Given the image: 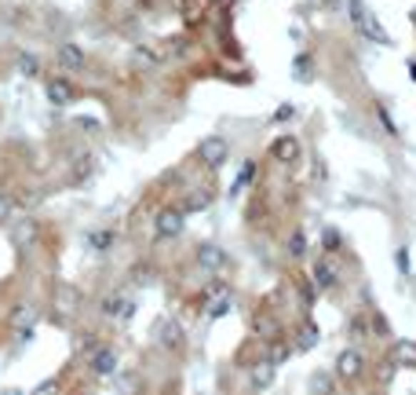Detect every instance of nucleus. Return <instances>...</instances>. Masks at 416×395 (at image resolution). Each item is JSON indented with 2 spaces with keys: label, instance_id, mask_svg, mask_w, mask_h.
I'll return each mask as SVG.
<instances>
[{
  "label": "nucleus",
  "instance_id": "obj_1",
  "mask_svg": "<svg viewBox=\"0 0 416 395\" xmlns=\"http://www.w3.org/2000/svg\"><path fill=\"white\" fill-rule=\"evenodd\" d=\"M347 4H350V19H355V26L362 29V34L372 41V44H391V37H387V29H383L380 26V19L362 4V0H347Z\"/></svg>",
  "mask_w": 416,
  "mask_h": 395
},
{
  "label": "nucleus",
  "instance_id": "obj_2",
  "mask_svg": "<svg viewBox=\"0 0 416 395\" xmlns=\"http://www.w3.org/2000/svg\"><path fill=\"white\" fill-rule=\"evenodd\" d=\"M198 161H201L205 169L219 172L223 165L230 161V143L223 139V136H205V139L198 143Z\"/></svg>",
  "mask_w": 416,
  "mask_h": 395
},
{
  "label": "nucleus",
  "instance_id": "obj_3",
  "mask_svg": "<svg viewBox=\"0 0 416 395\" xmlns=\"http://www.w3.org/2000/svg\"><path fill=\"white\" fill-rule=\"evenodd\" d=\"M183 227H186V212H183V209H176V205H165V209L153 216V231H157V238H161V241L179 238V234H183Z\"/></svg>",
  "mask_w": 416,
  "mask_h": 395
},
{
  "label": "nucleus",
  "instance_id": "obj_4",
  "mask_svg": "<svg viewBox=\"0 0 416 395\" xmlns=\"http://www.w3.org/2000/svg\"><path fill=\"white\" fill-rule=\"evenodd\" d=\"M150 337H153V344H157V348H165V351H179V348H183V341H186V333H183V326H179L176 319H157Z\"/></svg>",
  "mask_w": 416,
  "mask_h": 395
},
{
  "label": "nucleus",
  "instance_id": "obj_5",
  "mask_svg": "<svg viewBox=\"0 0 416 395\" xmlns=\"http://www.w3.org/2000/svg\"><path fill=\"white\" fill-rule=\"evenodd\" d=\"M194 260L201 271H208V275H219L223 267H227V249L219 246V241H201V246L194 249Z\"/></svg>",
  "mask_w": 416,
  "mask_h": 395
},
{
  "label": "nucleus",
  "instance_id": "obj_6",
  "mask_svg": "<svg viewBox=\"0 0 416 395\" xmlns=\"http://www.w3.org/2000/svg\"><path fill=\"white\" fill-rule=\"evenodd\" d=\"M365 374V355L358 348H343L336 355V377L340 381H358Z\"/></svg>",
  "mask_w": 416,
  "mask_h": 395
},
{
  "label": "nucleus",
  "instance_id": "obj_7",
  "mask_svg": "<svg viewBox=\"0 0 416 395\" xmlns=\"http://www.w3.org/2000/svg\"><path fill=\"white\" fill-rule=\"evenodd\" d=\"M44 96H48L51 106H70L77 99V88H73L70 77H48L44 81Z\"/></svg>",
  "mask_w": 416,
  "mask_h": 395
},
{
  "label": "nucleus",
  "instance_id": "obj_8",
  "mask_svg": "<svg viewBox=\"0 0 416 395\" xmlns=\"http://www.w3.org/2000/svg\"><path fill=\"white\" fill-rule=\"evenodd\" d=\"M99 176V158L95 154H77L73 158V169H70V179H73V187H91V179Z\"/></svg>",
  "mask_w": 416,
  "mask_h": 395
},
{
  "label": "nucleus",
  "instance_id": "obj_9",
  "mask_svg": "<svg viewBox=\"0 0 416 395\" xmlns=\"http://www.w3.org/2000/svg\"><path fill=\"white\" fill-rule=\"evenodd\" d=\"M37 238H41V224L34 216H19L15 220V227H11V246L15 249H29Z\"/></svg>",
  "mask_w": 416,
  "mask_h": 395
},
{
  "label": "nucleus",
  "instance_id": "obj_10",
  "mask_svg": "<svg viewBox=\"0 0 416 395\" xmlns=\"http://www.w3.org/2000/svg\"><path fill=\"white\" fill-rule=\"evenodd\" d=\"M270 154H274V161H281V165H296L300 154H303V143H300L296 136H278V139L270 143Z\"/></svg>",
  "mask_w": 416,
  "mask_h": 395
},
{
  "label": "nucleus",
  "instance_id": "obj_11",
  "mask_svg": "<svg viewBox=\"0 0 416 395\" xmlns=\"http://www.w3.org/2000/svg\"><path fill=\"white\" fill-rule=\"evenodd\" d=\"M55 311H59L62 319L77 315V311H81V289H77V286H70V282L55 286Z\"/></svg>",
  "mask_w": 416,
  "mask_h": 395
},
{
  "label": "nucleus",
  "instance_id": "obj_12",
  "mask_svg": "<svg viewBox=\"0 0 416 395\" xmlns=\"http://www.w3.org/2000/svg\"><path fill=\"white\" fill-rule=\"evenodd\" d=\"M59 66L62 70H70V74H81L84 66H88V55H84V48H77V44H59Z\"/></svg>",
  "mask_w": 416,
  "mask_h": 395
},
{
  "label": "nucleus",
  "instance_id": "obj_13",
  "mask_svg": "<svg viewBox=\"0 0 416 395\" xmlns=\"http://www.w3.org/2000/svg\"><path fill=\"white\" fill-rule=\"evenodd\" d=\"M128 63H132L139 74H150V70L161 66V55H157L153 48H146V44H136L132 51H128Z\"/></svg>",
  "mask_w": 416,
  "mask_h": 395
},
{
  "label": "nucleus",
  "instance_id": "obj_14",
  "mask_svg": "<svg viewBox=\"0 0 416 395\" xmlns=\"http://www.w3.org/2000/svg\"><path fill=\"white\" fill-rule=\"evenodd\" d=\"M91 374L113 377V374H117V351H113V348H95V351H91Z\"/></svg>",
  "mask_w": 416,
  "mask_h": 395
},
{
  "label": "nucleus",
  "instance_id": "obj_15",
  "mask_svg": "<svg viewBox=\"0 0 416 395\" xmlns=\"http://www.w3.org/2000/svg\"><path fill=\"white\" fill-rule=\"evenodd\" d=\"M248 381L255 391H267L274 384V362L270 359H260V362H252V370H248Z\"/></svg>",
  "mask_w": 416,
  "mask_h": 395
},
{
  "label": "nucleus",
  "instance_id": "obj_16",
  "mask_svg": "<svg viewBox=\"0 0 416 395\" xmlns=\"http://www.w3.org/2000/svg\"><path fill=\"white\" fill-rule=\"evenodd\" d=\"M34 319H37V308L29 300H22V304L11 308V326L15 329H34Z\"/></svg>",
  "mask_w": 416,
  "mask_h": 395
},
{
  "label": "nucleus",
  "instance_id": "obj_17",
  "mask_svg": "<svg viewBox=\"0 0 416 395\" xmlns=\"http://www.w3.org/2000/svg\"><path fill=\"white\" fill-rule=\"evenodd\" d=\"M391 359H395V366H416V341H395L391 348Z\"/></svg>",
  "mask_w": 416,
  "mask_h": 395
},
{
  "label": "nucleus",
  "instance_id": "obj_18",
  "mask_svg": "<svg viewBox=\"0 0 416 395\" xmlns=\"http://www.w3.org/2000/svg\"><path fill=\"white\" fill-rule=\"evenodd\" d=\"M212 205V191L208 187H194L186 194V205H183V212H205Z\"/></svg>",
  "mask_w": 416,
  "mask_h": 395
},
{
  "label": "nucleus",
  "instance_id": "obj_19",
  "mask_svg": "<svg viewBox=\"0 0 416 395\" xmlns=\"http://www.w3.org/2000/svg\"><path fill=\"white\" fill-rule=\"evenodd\" d=\"M15 70H19L22 77H41V59H37L34 51H19V55H15Z\"/></svg>",
  "mask_w": 416,
  "mask_h": 395
},
{
  "label": "nucleus",
  "instance_id": "obj_20",
  "mask_svg": "<svg viewBox=\"0 0 416 395\" xmlns=\"http://www.w3.org/2000/svg\"><path fill=\"white\" fill-rule=\"evenodd\" d=\"M113 241H117V231H110V227L88 234V246H91L95 253H110V249H113Z\"/></svg>",
  "mask_w": 416,
  "mask_h": 395
},
{
  "label": "nucleus",
  "instance_id": "obj_21",
  "mask_svg": "<svg viewBox=\"0 0 416 395\" xmlns=\"http://www.w3.org/2000/svg\"><path fill=\"white\" fill-rule=\"evenodd\" d=\"M293 81H296V84H310V81H314V59H310V55H296V63H293Z\"/></svg>",
  "mask_w": 416,
  "mask_h": 395
},
{
  "label": "nucleus",
  "instance_id": "obj_22",
  "mask_svg": "<svg viewBox=\"0 0 416 395\" xmlns=\"http://www.w3.org/2000/svg\"><path fill=\"white\" fill-rule=\"evenodd\" d=\"M179 15H183L190 26H198L201 15H205V0H179Z\"/></svg>",
  "mask_w": 416,
  "mask_h": 395
},
{
  "label": "nucleus",
  "instance_id": "obj_23",
  "mask_svg": "<svg viewBox=\"0 0 416 395\" xmlns=\"http://www.w3.org/2000/svg\"><path fill=\"white\" fill-rule=\"evenodd\" d=\"M318 341H322V333H318V326H314V322H307V326L300 329V337H296V348H300V351H314V348H318Z\"/></svg>",
  "mask_w": 416,
  "mask_h": 395
},
{
  "label": "nucleus",
  "instance_id": "obj_24",
  "mask_svg": "<svg viewBox=\"0 0 416 395\" xmlns=\"http://www.w3.org/2000/svg\"><path fill=\"white\" fill-rule=\"evenodd\" d=\"M314 282L322 286V289H336V275H333L329 260H318V264H314Z\"/></svg>",
  "mask_w": 416,
  "mask_h": 395
},
{
  "label": "nucleus",
  "instance_id": "obj_25",
  "mask_svg": "<svg viewBox=\"0 0 416 395\" xmlns=\"http://www.w3.org/2000/svg\"><path fill=\"white\" fill-rule=\"evenodd\" d=\"M369 326H372L376 337H391V322L383 319V311H372V315H369Z\"/></svg>",
  "mask_w": 416,
  "mask_h": 395
},
{
  "label": "nucleus",
  "instance_id": "obj_26",
  "mask_svg": "<svg viewBox=\"0 0 416 395\" xmlns=\"http://www.w3.org/2000/svg\"><path fill=\"white\" fill-rule=\"evenodd\" d=\"M252 179H255V161H245V165H241V172H238V184H234V194H238V191H245V187L252 184Z\"/></svg>",
  "mask_w": 416,
  "mask_h": 395
},
{
  "label": "nucleus",
  "instance_id": "obj_27",
  "mask_svg": "<svg viewBox=\"0 0 416 395\" xmlns=\"http://www.w3.org/2000/svg\"><path fill=\"white\" fill-rule=\"evenodd\" d=\"M376 117H380L383 132H387V136H398V125H395V117L387 114V106H383V103H376Z\"/></svg>",
  "mask_w": 416,
  "mask_h": 395
},
{
  "label": "nucleus",
  "instance_id": "obj_28",
  "mask_svg": "<svg viewBox=\"0 0 416 395\" xmlns=\"http://www.w3.org/2000/svg\"><path fill=\"white\" fill-rule=\"evenodd\" d=\"M340 246H343V234L333 231V227H325V234H322V249H325V253H336Z\"/></svg>",
  "mask_w": 416,
  "mask_h": 395
},
{
  "label": "nucleus",
  "instance_id": "obj_29",
  "mask_svg": "<svg viewBox=\"0 0 416 395\" xmlns=\"http://www.w3.org/2000/svg\"><path fill=\"white\" fill-rule=\"evenodd\" d=\"M329 381H333V374L318 370V374L310 377V391H314V395H325V391H329Z\"/></svg>",
  "mask_w": 416,
  "mask_h": 395
},
{
  "label": "nucleus",
  "instance_id": "obj_30",
  "mask_svg": "<svg viewBox=\"0 0 416 395\" xmlns=\"http://www.w3.org/2000/svg\"><path fill=\"white\" fill-rule=\"evenodd\" d=\"M395 370H398V366H395V359L387 355V359H383L380 366H376V381H380V384H387V381L395 377Z\"/></svg>",
  "mask_w": 416,
  "mask_h": 395
},
{
  "label": "nucleus",
  "instance_id": "obj_31",
  "mask_svg": "<svg viewBox=\"0 0 416 395\" xmlns=\"http://www.w3.org/2000/svg\"><path fill=\"white\" fill-rule=\"evenodd\" d=\"M26 395H59V381H55V377H48V381H41L37 388H29Z\"/></svg>",
  "mask_w": 416,
  "mask_h": 395
},
{
  "label": "nucleus",
  "instance_id": "obj_32",
  "mask_svg": "<svg viewBox=\"0 0 416 395\" xmlns=\"http://www.w3.org/2000/svg\"><path fill=\"white\" fill-rule=\"evenodd\" d=\"M289 355H293V348H289V344H274V348L267 351V359L274 362V366H281V362L289 359Z\"/></svg>",
  "mask_w": 416,
  "mask_h": 395
},
{
  "label": "nucleus",
  "instance_id": "obj_33",
  "mask_svg": "<svg viewBox=\"0 0 416 395\" xmlns=\"http://www.w3.org/2000/svg\"><path fill=\"white\" fill-rule=\"evenodd\" d=\"M121 308H124V296H121V293H113V296L103 300V311H106V315H121Z\"/></svg>",
  "mask_w": 416,
  "mask_h": 395
},
{
  "label": "nucleus",
  "instance_id": "obj_34",
  "mask_svg": "<svg viewBox=\"0 0 416 395\" xmlns=\"http://www.w3.org/2000/svg\"><path fill=\"white\" fill-rule=\"evenodd\" d=\"M289 253H293V256H296V260H300V256H303V253H307V238H303V234H300V231H296V234H293V238H289Z\"/></svg>",
  "mask_w": 416,
  "mask_h": 395
},
{
  "label": "nucleus",
  "instance_id": "obj_35",
  "mask_svg": "<svg viewBox=\"0 0 416 395\" xmlns=\"http://www.w3.org/2000/svg\"><path fill=\"white\" fill-rule=\"evenodd\" d=\"M132 279H136V286H150V282H153V267H150V264H139Z\"/></svg>",
  "mask_w": 416,
  "mask_h": 395
},
{
  "label": "nucleus",
  "instance_id": "obj_36",
  "mask_svg": "<svg viewBox=\"0 0 416 395\" xmlns=\"http://www.w3.org/2000/svg\"><path fill=\"white\" fill-rule=\"evenodd\" d=\"M255 326H260V333H263V337H274V329H278V326H274L267 315H260V319H255Z\"/></svg>",
  "mask_w": 416,
  "mask_h": 395
},
{
  "label": "nucleus",
  "instance_id": "obj_37",
  "mask_svg": "<svg viewBox=\"0 0 416 395\" xmlns=\"http://www.w3.org/2000/svg\"><path fill=\"white\" fill-rule=\"evenodd\" d=\"M395 260H398V271H402V275H409V249H405V246L395 253Z\"/></svg>",
  "mask_w": 416,
  "mask_h": 395
},
{
  "label": "nucleus",
  "instance_id": "obj_38",
  "mask_svg": "<svg viewBox=\"0 0 416 395\" xmlns=\"http://www.w3.org/2000/svg\"><path fill=\"white\" fill-rule=\"evenodd\" d=\"M11 212H15V209H11V201H8V194H0V224H4V220L11 216Z\"/></svg>",
  "mask_w": 416,
  "mask_h": 395
},
{
  "label": "nucleus",
  "instance_id": "obj_39",
  "mask_svg": "<svg viewBox=\"0 0 416 395\" xmlns=\"http://www.w3.org/2000/svg\"><path fill=\"white\" fill-rule=\"evenodd\" d=\"M293 114H296V110H293L289 103H285V106H278V110H274V125H278V121H289Z\"/></svg>",
  "mask_w": 416,
  "mask_h": 395
},
{
  "label": "nucleus",
  "instance_id": "obj_40",
  "mask_svg": "<svg viewBox=\"0 0 416 395\" xmlns=\"http://www.w3.org/2000/svg\"><path fill=\"white\" fill-rule=\"evenodd\" d=\"M77 125H81L84 132H99V129H103V125H99V121H95V117H81Z\"/></svg>",
  "mask_w": 416,
  "mask_h": 395
},
{
  "label": "nucleus",
  "instance_id": "obj_41",
  "mask_svg": "<svg viewBox=\"0 0 416 395\" xmlns=\"http://www.w3.org/2000/svg\"><path fill=\"white\" fill-rule=\"evenodd\" d=\"M91 348V337H88V333H81V337L73 341V351H88Z\"/></svg>",
  "mask_w": 416,
  "mask_h": 395
},
{
  "label": "nucleus",
  "instance_id": "obj_42",
  "mask_svg": "<svg viewBox=\"0 0 416 395\" xmlns=\"http://www.w3.org/2000/svg\"><path fill=\"white\" fill-rule=\"evenodd\" d=\"M136 315V300H128L124 296V308H121V319H132Z\"/></svg>",
  "mask_w": 416,
  "mask_h": 395
},
{
  "label": "nucleus",
  "instance_id": "obj_43",
  "mask_svg": "<svg viewBox=\"0 0 416 395\" xmlns=\"http://www.w3.org/2000/svg\"><path fill=\"white\" fill-rule=\"evenodd\" d=\"M350 333H358V337H362V333H365V322H362V319H355V322H350Z\"/></svg>",
  "mask_w": 416,
  "mask_h": 395
},
{
  "label": "nucleus",
  "instance_id": "obj_44",
  "mask_svg": "<svg viewBox=\"0 0 416 395\" xmlns=\"http://www.w3.org/2000/svg\"><path fill=\"white\" fill-rule=\"evenodd\" d=\"M0 395H26V391H22V388H4Z\"/></svg>",
  "mask_w": 416,
  "mask_h": 395
},
{
  "label": "nucleus",
  "instance_id": "obj_45",
  "mask_svg": "<svg viewBox=\"0 0 416 395\" xmlns=\"http://www.w3.org/2000/svg\"><path fill=\"white\" fill-rule=\"evenodd\" d=\"M409 77H412V81H416V63H409Z\"/></svg>",
  "mask_w": 416,
  "mask_h": 395
},
{
  "label": "nucleus",
  "instance_id": "obj_46",
  "mask_svg": "<svg viewBox=\"0 0 416 395\" xmlns=\"http://www.w3.org/2000/svg\"><path fill=\"white\" fill-rule=\"evenodd\" d=\"M412 26H416V8H412Z\"/></svg>",
  "mask_w": 416,
  "mask_h": 395
}]
</instances>
